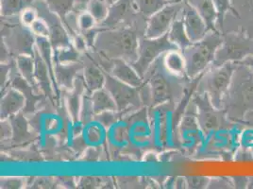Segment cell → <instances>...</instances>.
Masks as SVG:
<instances>
[{
    "label": "cell",
    "instance_id": "obj_1",
    "mask_svg": "<svg viewBox=\"0 0 253 189\" xmlns=\"http://www.w3.org/2000/svg\"><path fill=\"white\" fill-rule=\"evenodd\" d=\"M223 110L230 120L244 123L246 116L253 112V74L238 63L231 87L223 100Z\"/></svg>",
    "mask_w": 253,
    "mask_h": 189
},
{
    "label": "cell",
    "instance_id": "obj_2",
    "mask_svg": "<svg viewBox=\"0 0 253 189\" xmlns=\"http://www.w3.org/2000/svg\"><path fill=\"white\" fill-rule=\"evenodd\" d=\"M139 40L136 32L124 28L97 33L94 47L110 60L121 59L132 64L137 60Z\"/></svg>",
    "mask_w": 253,
    "mask_h": 189
},
{
    "label": "cell",
    "instance_id": "obj_3",
    "mask_svg": "<svg viewBox=\"0 0 253 189\" xmlns=\"http://www.w3.org/2000/svg\"><path fill=\"white\" fill-rule=\"evenodd\" d=\"M222 42L223 33L210 31L202 40L192 43L182 51L185 58L188 80L200 79L211 67Z\"/></svg>",
    "mask_w": 253,
    "mask_h": 189
},
{
    "label": "cell",
    "instance_id": "obj_4",
    "mask_svg": "<svg viewBox=\"0 0 253 189\" xmlns=\"http://www.w3.org/2000/svg\"><path fill=\"white\" fill-rule=\"evenodd\" d=\"M156 64V62L153 63L144 77V80H147L150 102L153 106L172 103L175 98L184 93L183 86L176 82L180 77L169 73L164 63L161 68Z\"/></svg>",
    "mask_w": 253,
    "mask_h": 189
},
{
    "label": "cell",
    "instance_id": "obj_5",
    "mask_svg": "<svg viewBox=\"0 0 253 189\" xmlns=\"http://www.w3.org/2000/svg\"><path fill=\"white\" fill-rule=\"evenodd\" d=\"M238 63H224L220 66H211L198 81L197 91L208 94L211 103L223 109V100L228 93Z\"/></svg>",
    "mask_w": 253,
    "mask_h": 189
},
{
    "label": "cell",
    "instance_id": "obj_6",
    "mask_svg": "<svg viewBox=\"0 0 253 189\" xmlns=\"http://www.w3.org/2000/svg\"><path fill=\"white\" fill-rule=\"evenodd\" d=\"M251 55H253V36L243 30L223 32V42L217 49L211 66H220L230 62L239 63Z\"/></svg>",
    "mask_w": 253,
    "mask_h": 189
},
{
    "label": "cell",
    "instance_id": "obj_7",
    "mask_svg": "<svg viewBox=\"0 0 253 189\" xmlns=\"http://www.w3.org/2000/svg\"><path fill=\"white\" fill-rule=\"evenodd\" d=\"M193 101L196 106V113L201 132L207 137L212 133L233 126L235 122L229 119L223 109H218L211 103L209 95L205 93H195Z\"/></svg>",
    "mask_w": 253,
    "mask_h": 189
},
{
    "label": "cell",
    "instance_id": "obj_8",
    "mask_svg": "<svg viewBox=\"0 0 253 189\" xmlns=\"http://www.w3.org/2000/svg\"><path fill=\"white\" fill-rule=\"evenodd\" d=\"M173 49L178 48L169 41L168 34L159 38L144 36L139 40L137 60L132 63V66L144 79L149 67L165 53Z\"/></svg>",
    "mask_w": 253,
    "mask_h": 189
},
{
    "label": "cell",
    "instance_id": "obj_9",
    "mask_svg": "<svg viewBox=\"0 0 253 189\" xmlns=\"http://www.w3.org/2000/svg\"><path fill=\"white\" fill-rule=\"evenodd\" d=\"M183 5L184 0L169 3L162 10L149 17L144 36L148 38H159L167 35L173 23L180 15Z\"/></svg>",
    "mask_w": 253,
    "mask_h": 189
},
{
    "label": "cell",
    "instance_id": "obj_10",
    "mask_svg": "<svg viewBox=\"0 0 253 189\" xmlns=\"http://www.w3.org/2000/svg\"><path fill=\"white\" fill-rule=\"evenodd\" d=\"M106 89L113 95L118 111H125L129 108L139 107L142 98L139 88L132 87L118 81L111 74H106Z\"/></svg>",
    "mask_w": 253,
    "mask_h": 189
},
{
    "label": "cell",
    "instance_id": "obj_11",
    "mask_svg": "<svg viewBox=\"0 0 253 189\" xmlns=\"http://www.w3.org/2000/svg\"><path fill=\"white\" fill-rule=\"evenodd\" d=\"M181 17L183 19L186 33L192 43L201 41L210 32L206 22L201 17V14L186 1H184Z\"/></svg>",
    "mask_w": 253,
    "mask_h": 189
},
{
    "label": "cell",
    "instance_id": "obj_12",
    "mask_svg": "<svg viewBox=\"0 0 253 189\" xmlns=\"http://www.w3.org/2000/svg\"><path fill=\"white\" fill-rule=\"evenodd\" d=\"M179 125V134L181 140L186 147L189 148L195 146L199 147L203 143L205 137L201 132V127L198 121L196 106L194 111L185 112Z\"/></svg>",
    "mask_w": 253,
    "mask_h": 189
},
{
    "label": "cell",
    "instance_id": "obj_13",
    "mask_svg": "<svg viewBox=\"0 0 253 189\" xmlns=\"http://www.w3.org/2000/svg\"><path fill=\"white\" fill-rule=\"evenodd\" d=\"M84 70V63H54L53 73L55 84L66 91L74 87L76 79Z\"/></svg>",
    "mask_w": 253,
    "mask_h": 189
},
{
    "label": "cell",
    "instance_id": "obj_14",
    "mask_svg": "<svg viewBox=\"0 0 253 189\" xmlns=\"http://www.w3.org/2000/svg\"><path fill=\"white\" fill-rule=\"evenodd\" d=\"M27 98L25 94L20 90L11 87L9 88L3 96L0 102V117L1 120L9 119L11 116L19 114L25 108Z\"/></svg>",
    "mask_w": 253,
    "mask_h": 189
},
{
    "label": "cell",
    "instance_id": "obj_15",
    "mask_svg": "<svg viewBox=\"0 0 253 189\" xmlns=\"http://www.w3.org/2000/svg\"><path fill=\"white\" fill-rule=\"evenodd\" d=\"M110 74L118 81L135 88H140L144 84V79L139 75L132 64L121 59L112 60Z\"/></svg>",
    "mask_w": 253,
    "mask_h": 189
},
{
    "label": "cell",
    "instance_id": "obj_16",
    "mask_svg": "<svg viewBox=\"0 0 253 189\" xmlns=\"http://www.w3.org/2000/svg\"><path fill=\"white\" fill-rule=\"evenodd\" d=\"M86 91L87 89L85 86L84 77L79 75V77L76 79L73 89L67 91L65 96L66 108L73 123H78L80 121L81 109Z\"/></svg>",
    "mask_w": 253,
    "mask_h": 189
},
{
    "label": "cell",
    "instance_id": "obj_17",
    "mask_svg": "<svg viewBox=\"0 0 253 189\" xmlns=\"http://www.w3.org/2000/svg\"><path fill=\"white\" fill-rule=\"evenodd\" d=\"M134 11H138L136 0H116L110 6L109 15L103 24L116 25L130 16Z\"/></svg>",
    "mask_w": 253,
    "mask_h": 189
},
{
    "label": "cell",
    "instance_id": "obj_18",
    "mask_svg": "<svg viewBox=\"0 0 253 189\" xmlns=\"http://www.w3.org/2000/svg\"><path fill=\"white\" fill-rule=\"evenodd\" d=\"M83 77L86 89L90 93L105 86L106 74L103 73L102 70L89 58H87L84 63Z\"/></svg>",
    "mask_w": 253,
    "mask_h": 189
},
{
    "label": "cell",
    "instance_id": "obj_19",
    "mask_svg": "<svg viewBox=\"0 0 253 189\" xmlns=\"http://www.w3.org/2000/svg\"><path fill=\"white\" fill-rule=\"evenodd\" d=\"M34 59L36 84H38L45 94H50L52 92L51 81H54V75L36 47H34Z\"/></svg>",
    "mask_w": 253,
    "mask_h": 189
},
{
    "label": "cell",
    "instance_id": "obj_20",
    "mask_svg": "<svg viewBox=\"0 0 253 189\" xmlns=\"http://www.w3.org/2000/svg\"><path fill=\"white\" fill-rule=\"evenodd\" d=\"M201 14L205 20L210 31L219 32L216 29L217 12L215 10L213 0H184Z\"/></svg>",
    "mask_w": 253,
    "mask_h": 189
},
{
    "label": "cell",
    "instance_id": "obj_21",
    "mask_svg": "<svg viewBox=\"0 0 253 189\" xmlns=\"http://www.w3.org/2000/svg\"><path fill=\"white\" fill-rule=\"evenodd\" d=\"M91 99L95 116L106 112H117V106L113 95L105 87L91 93Z\"/></svg>",
    "mask_w": 253,
    "mask_h": 189
},
{
    "label": "cell",
    "instance_id": "obj_22",
    "mask_svg": "<svg viewBox=\"0 0 253 189\" xmlns=\"http://www.w3.org/2000/svg\"><path fill=\"white\" fill-rule=\"evenodd\" d=\"M163 63L169 73L180 78H187L185 58L179 49H173L165 53L163 56Z\"/></svg>",
    "mask_w": 253,
    "mask_h": 189
},
{
    "label": "cell",
    "instance_id": "obj_23",
    "mask_svg": "<svg viewBox=\"0 0 253 189\" xmlns=\"http://www.w3.org/2000/svg\"><path fill=\"white\" fill-rule=\"evenodd\" d=\"M168 37L169 41L172 43L181 52L189 47L192 42L190 41L189 37L185 31L183 19L181 17V13L176 21L171 26L169 32H168Z\"/></svg>",
    "mask_w": 253,
    "mask_h": 189
},
{
    "label": "cell",
    "instance_id": "obj_24",
    "mask_svg": "<svg viewBox=\"0 0 253 189\" xmlns=\"http://www.w3.org/2000/svg\"><path fill=\"white\" fill-rule=\"evenodd\" d=\"M16 68L20 76H22L32 86L36 84L34 54L18 55L16 58Z\"/></svg>",
    "mask_w": 253,
    "mask_h": 189
},
{
    "label": "cell",
    "instance_id": "obj_25",
    "mask_svg": "<svg viewBox=\"0 0 253 189\" xmlns=\"http://www.w3.org/2000/svg\"><path fill=\"white\" fill-rule=\"evenodd\" d=\"M213 4L217 12L216 29L221 33L224 32V23L228 13H231L234 17L241 19L240 12L233 5V0H213Z\"/></svg>",
    "mask_w": 253,
    "mask_h": 189
},
{
    "label": "cell",
    "instance_id": "obj_26",
    "mask_svg": "<svg viewBox=\"0 0 253 189\" xmlns=\"http://www.w3.org/2000/svg\"><path fill=\"white\" fill-rule=\"evenodd\" d=\"M86 11L94 16L97 24H103L109 15L110 6L107 0H89L86 5Z\"/></svg>",
    "mask_w": 253,
    "mask_h": 189
},
{
    "label": "cell",
    "instance_id": "obj_27",
    "mask_svg": "<svg viewBox=\"0 0 253 189\" xmlns=\"http://www.w3.org/2000/svg\"><path fill=\"white\" fill-rule=\"evenodd\" d=\"M54 51V63H71L80 62V51L77 50L74 46L63 47L56 49Z\"/></svg>",
    "mask_w": 253,
    "mask_h": 189
},
{
    "label": "cell",
    "instance_id": "obj_28",
    "mask_svg": "<svg viewBox=\"0 0 253 189\" xmlns=\"http://www.w3.org/2000/svg\"><path fill=\"white\" fill-rule=\"evenodd\" d=\"M136 4L138 11L148 19L157 11L166 7L169 2L167 0H136Z\"/></svg>",
    "mask_w": 253,
    "mask_h": 189
},
{
    "label": "cell",
    "instance_id": "obj_29",
    "mask_svg": "<svg viewBox=\"0 0 253 189\" xmlns=\"http://www.w3.org/2000/svg\"><path fill=\"white\" fill-rule=\"evenodd\" d=\"M28 7V0H0L1 16H13L20 14Z\"/></svg>",
    "mask_w": 253,
    "mask_h": 189
},
{
    "label": "cell",
    "instance_id": "obj_30",
    "mask_svg": "<svg viewBox=\"0 0 253 189\" xmlns=\"http://www.w3.org/2000/svg\"><path fill=\"white\" fill-rule=\"evenodd\" d=\"M49 9L52 12L60 14L63 19L66 17V14L71 11L74 7L75 1L77 0H45Z\"/></svg>",
    "mask_w": 253,
    "mask_h": 189
},
{
    "label": "cell",
    "instance_id": "obj_31",
    "mask_svg": "<svg viewBox=\"0 0 253 189\" xmlns=\"http://www.w3.org/2000/svg\"><path fill=\"white\" fill-rule=\"evenodd\" d=\"M95 116L94 109H93V104H92V99H91V93L86 91L84 96L82 109H81L80 121L84 125H86V124H88L93 119V117Z\"/></svg>",
    "mask_w": 253,
    "mask_h": 189
},
{
    "label": "cell",
    "instance_id": "obj_32",
    "mask_svg": "<svg viewBox=\"0 0 253 189\" xmlns=\"http://www.w3.org/2000/svg\"><path fill=\"white\" fill-rule=\"evenodd\" d=\"M96 25L97 22L95 21L94 16L89 11L81 12L77 18V27L82 33L94 30Z\"/></svg>",
    "mask_w": 253,
    "mask_h": 189
},
{
    "label": "cell",
    "instance_id": "obj_33",
    "mask_svg": "<svg viewBox=\"0 0 253 189\" xmlns=\"http://www.w3.org/2000/svg\"><path fill=\"white\" fill-rule=\"evenodd\" d=\"M30 30L35 35V37L49 38L50 36V29H49L48 23L41 16H39L35 21L33 22Z\"/></svg>",
    "mask_w": 253,
    "mask_h": 189
},
{
    "label": "cell",
    "instance_id": "obj_34",
    "mask_svg": "<svg viewBox=\"0 0 253 189\" xmlns=\"http://www.w3.org/2000/svg\"><path fill=\"white\" fill-rule=\"evenodd\" d=\"M38 17H39L38 10L31 6L26 7L20 13V21L22 25L29 29L31 28L33 22L35 21Z\"/></svg>",
    "mask_w": 253,
    "mask_h": 189
},
{
    "label": "cell",
    "instance_id": "obj_35",
    "mask_svg": "<svg viewBox=\"0 0 253 189\" xmlns=\"http://www.w3.org/2000/svg\"><path fill=\"white\" fill-rule=\"evenodd\" d=\"M187 189H208L211 178L207 176H186Z\"/></svg>",
    "mask_w": 253,
    "mask_h": 189
},
{
    "label": "cell",
    "instance_id": "obj_36",
    "mask_svg": "<svg viewBox=\"0 0 253 189\" xmlns=\"http://www.w3.org/2000/svg\"><path fill=\"white\" fill-rule=\"evenodd\" d=\"M208 189H233L232 177H214V178H211Z\"/></svg>",
    "mask_w": 253,
    "mask_h": 189
},
{
    "label": "cell",
    "instance_id": "obj_37",
    "mask_svg": "<svg viewBox=\"0 0 253 189\" xmlns=\"http://www.w3.org/2000/svg\"><path fill=\"white\" fill-rule=\"evenodd\" d=\"M24 186V181L21 178L10 177L1 179V189H22Z\"/></svg>",
    "mask_w": 253,
    "mask_h": 189
},
{
    "label": "cell",
    "instance_id": "obj_38",
    "mask_svg": "<svg viewBox=\"0 0 253 189\" xmlns=\"http://www.w3.org/2000/svg\"><path fill=\"white\" fill-rule=\"evenodd\" d=\"M239 4V12L244 10L245 11V15H247L252 21H253V0H235Z\"/></svg>",
    "mask_w": 253,
    "mask_h": 189
},
{
    "label": "cell",
    "instance_id": "obj_39",
    "mask_svg": "<svg viewBox=\"0 0 253 189\" xmlns=\"http://www.w3.org/2000/svg\"><path fill=\"white\" fill-rule=\"evenodd\" d=\"M12 135V126H11V120L4 119L1 120V139H7L10 138Z\"/></svg>",
    "mask_w": 253,
    "mask_h": 189
},
{
    "label": "cell",
    "instance_id": "obj_40",
    "mask_svg": "<svg viewBox=\"0 0 253 189\" xmlns=\"http://www.w3.org/2000/svg\"><path fill=\"white\" fill-rule=\"evenodd\" d=\"M233 189H248L250 177L248 176H234L232 177Z\"/></svg>",
    "mask_w": 253,
    "mask_h": 189
},
{
    "label": "cell",
    "instance_id": "obj_41",
    "mask_svg": "<svg viewBox=\"0 0 253 189\" xmlns=\"http://www.w3.org/2000/svg\"><path fill=\"white\" fill-rule=\"evenodd\" d=\"M98 179L95 177H84V178L81 180V183L79 184L80 186H82V188L85 189H90V188H94V186H98Z\"/></svg>",
    "mask_w": 253,
    "mask_h": 189
},
{
    "label": "cell",
    "instance_id": "obj_42",
    "mask_svg": "<svg viewBox=\"0 0 253 189\" xmlns=\"http://www.w3.org/2000/svg\"><path fill=\"white\" fill-rule=\"evenodd\" d=\"M239 63H241L243 65H245L246 67H248L251 70V72L253 74V55L248 56L241 62H239Z\"/></svg>",
    "mask_w": 253,
    "mask_h": 189
},
{
    "label": "cell",
    "instance_id": "obj_43",
    "mask_svg": "<svg viewBox=\"0 0 253 189\" xmlns=\"http://www.w3.org/2000/svg\"><path fill=\"white\" fill-rule=\"evenodd\" d=\"M248 189H253V176L250 177V182H249Z\"/></svg>",
    "mask_w": 253,
    "mask_h": 189
},
{
    "label": "cell",
    "instance_id": "obj_44",
    "mask_svg": "<svg viewBox=\"0 0 253 189\" xmlns=\"http://www.w3.org/2000/svg\"><path fill=\"white\" fill-rule=\"evenodd\" d=\"M169 3H173V2H179V1H182V0H167Z\"/></svg>",
    "mask_w": 253,
    "mask_h": 189
}]
</instances>
